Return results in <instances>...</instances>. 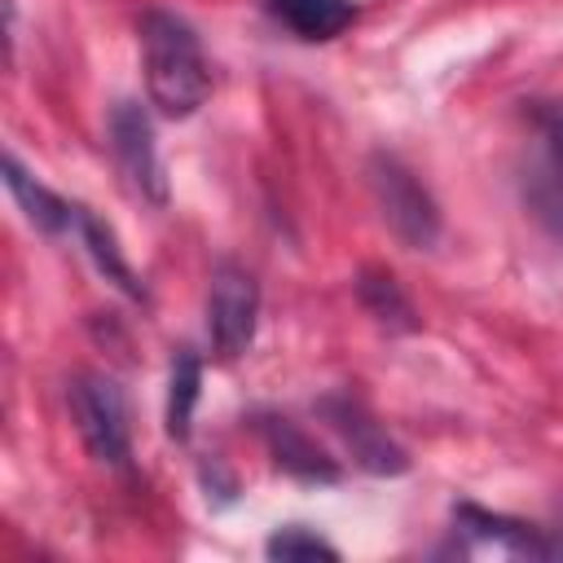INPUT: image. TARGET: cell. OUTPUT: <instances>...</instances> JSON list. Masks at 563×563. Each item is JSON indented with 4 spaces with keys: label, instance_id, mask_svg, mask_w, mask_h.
<instances>
[{
    "label": "cell",
    "instance_id": "obj_11",
    "mask_svg": "<svg viewBox=\"0 0 563 563\" xmlns=\"http://www.w3.org/2000/svg\"><path fill=\"white\" fill-rule=\"evenodd\" d=\"M75 233H79V242L88 246V255H92V264H97V273H101L106 282H114L128 299H145L141 277H136L132 264L123 260L119 238H114V229H110L106 220H97L88 207H79V211H75Z\"/></svg>",
    "mask_w": 563,
    "mask_h": 563
},
{
    "label": "cell",
    "instance_id": "obj_12",
    "mask_svg": "<svg viewBox=\"0 0 563 563\" xmlns=\"http://www.w3.org/2000/svg\"><path fill=\"white\" fill-rule=\"evenodd\" d=\"M264 4L299 40H334L356 18L352 0H264Z\"/></svg>",
    "mask_w": 563,
    "mask_h": 563
},
{
    "label": "cell",
    "instance_id": "obj_1",
    "mask_svg": "<svg viewBox=\"0 0 563 563\" xmlns=\"http://www.w3.org/2000/svg\"><path fill=\"white\" fill-rule=\"evenodd\" d=\"M136 40L150 106L167 119H189L211 92V70L198 31L172 9H145L136 18Z\"/></svg>",
    "mask_w": 563,
    "mask_h": 563
},
{
    "label": "cell",
    "instance_id": "obj_6",
    "mask_svg": "<svg viewBox=\"0 0 563 563\" xmlns=\"http://www.w3.org/2000/svg\"><path fill=\"white\" fill-rule=\"evenodd\" d=\"M532 128H537V154L523 176V198L532 216L545 224V233L563 246V101H537Z\"/></svg>",
    "mask_w": 563,
    "mask_h": 563
},
{
    "label": "cell",
    "instance_id": "obj_13",
    "mask_svg": "<svg viewBox=\"0 0 563 563\" xmlns=\"http://www.w3.org/2000/svg\"><path fill=\"white\" fill-rule=\"evenodd\" d=\"M356 299H361V308H365L383 330H396V334L418 330L413 303H409V295L400 290V282H396L391 273H383V268H361V273H356Z\"/></svg>",
    "mask_w": 563,
    "mask_h": 563
},
{
    "label": "cell",
    "instance_id": "obj_14",
    "mask_svg": "<svg viewBox=\"0 0 563 563\" xmlns=\"http://www.w3.org/2000/svg\"><path fill=\"white\" fill-rule=\"evenodd\" d=\"M198 387H202V361L194 356V347H180L172 361V383H167V435L172 440H189Z\"/></svg>",
    "mask_w": 563,
    "mask_h": 563
},
{
    "label": "cell",
    "instance_id": "obj_2",
    "mask_svg": "<svg viewBox=\"0 0 563 563\" xmlns=\"http://www.w3.org/2000/svg\"><path fill=\"white\" fill-rule=\"evenodd\" d=\"M365 180H369V198L383 216V224L391 229V238L409 251H431L440 242V207L427 194V185L396 158V154H369L365 163Z\"/></svg>",
    "mask_w": 563,
    "mask_h": 563
},
{
    "label": "cell",
    "instance_id": "obj_7",
    "mask_svg": "<svg viewBox=\"0 0 563 563\" xmlns=\"http://www.w3.org/2000/svg\"><path fill=\"white\" fill-rule=\"evenodd\" d=\"M110 150H114V163H119L123 180L132 185V194L150 207H167V176L158 163L154 123L136 101H119L110 110Z\"/></svg>",
    "mask_w": 563,
    "mask_h": 563
},
{
    "label": "cell",
    "instance_id": "obj_5",
    "mask_svg": "<svg viewBox=\"0 0 563 563\" xmlns=\"http://www.w3.org/2000/svg\"><path fill=\"white\" fill-rule=\"evenodd\" d=\"M321 422L343 440V449L352 453V462L365 475H405L409 471V453L387 435V427L347 391H330L317 400Z\"/></svg>",
    "mask_w": 563,
    "mask_h": 563
},
{
    "label": "cell",
    "instance_id": "obj_15",
    "mask_svg": "<svg viewBox=\"0 0 563 563\" xmlns=\"http://www.w3.org/2000/svg\"><path fill=\"white\" fill-rule=\"evenodd\" d=\"M264 550H268V559H339V550L321 537V532H312V528H303V523H290V528H277L268 541H264Z\"/></svg>",
    "mask_w": 563,
    "mask_h": 563
},
{
    "label": "cell",
    "instance_id": "obj_3",
    "mask_svg": "<svg viewBox=\"0 0 563 563\" xmlns=\"http://www.w3.org/2000/svg\"><path fill=\"white\" fill-rule=\"evenodd\" d=\"M66 405L88 457H97L101 466H128L132 435H128V400L119 383L106 374H79L66 387Z\"/></svg>",
    "mask_w": 563,
    "mask_h": 563
},
{
    "label": "cell",
    "instance_id": "obj_4",
    "mask_svg": "<svg viewBox=\"0 0 563 563\" xmlns=\"http://www.w3.org/2000/svg\"><path fill=\"white\" fill-rule=\"evenodd\" d=\"M255 321H260V286L242 264H216L211 273V295H207V334H211V352L220 361H238L251 339H255Z\"/></svg>",
    "mask_w": 563,
    "mask_h": 563
},
{
    "label": "cell",
    "instance_id": "obj_10",
    "mask_svg": "<svg viewBox=\"0 0 563 563\" xmlns=\"http://www.w3.org/2000/svg\"><path fill=\"white\" fill-rule=\"evenodd\" d=\"M4 185H9V194L18 198V207L26 211V220L40 229V233H66V229H75V202H66L62 194H53L48 185H40L13 154H4Z\"/></svg>",
    "mask_w": 563,
    "mask_h": 563
},
{
    "label": "cell",
    "instance_id": "obj_16",
    "mask_svg": "<svg viewBox=\"0 0 563 563\" xmlns=\"http://www.w3.org/2000/svg\"><path fill=\"white\" fill-rule=\"evenodd\" d=\"M550 554H554V559H563V528L550 537Z\"/></svg>",
    "mask_w": 563,
    "mask_h": 563
},
{
    "label": "cell",
    "instance_id": "obj_8",
    "mask_svg": "<svg viewBox=\"0 0 563 563\" xmlns=\"http://www.w3.org/2000/svg\"><path fill=\"white\" fill-rule=\"evenodd\" d=\"M255 431H260V440H264L273 466L286 471L290 479H303V484H334V479L343 475L339 462H334L308 431H299L290 418H282V413H255Z\"/></svg>",
    "mask_w": 563,
    "mask_h": 563
},
{
    "label": "cell",
    "instance_id": "obj_9",
    "mask_svg": "<svg viewBox=\"0 0 563 563\" xmlns=\"http://www.w3.org/2000/svg\"><path fill=\"white\" fill-rule=\"evenodd\" d=\"M453 523H457V532H466V537H475V541H493V545H501L506 554L554 559V554H550V537H545L541 528L523 523V519H510V515L479 510V506L462 501V506L453 510Z\"/></svg>",
    "mask_w": 563,
    "mask_h": 563
}]
</instances>
